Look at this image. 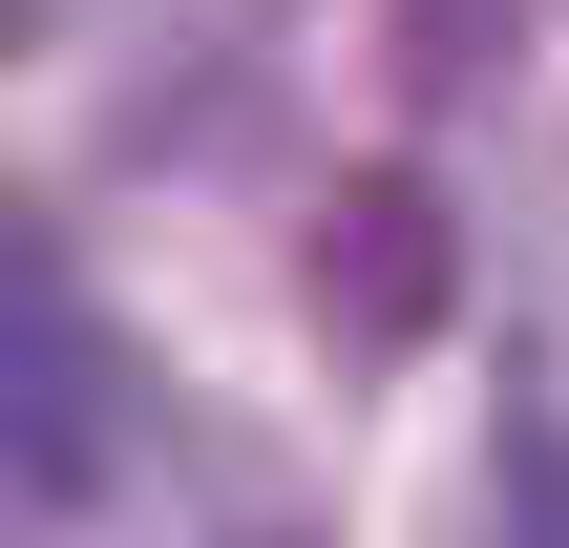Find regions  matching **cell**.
Instances as JSON below:
<instances>
[{
	"label": "cell",
	"mask_w": 569,
	"mask_h": 548,
	"mask_svg": "<svg viewBox=\"0 0 569 548\" xmlns=\"http://www.w3.org/2000/svg\"><path fill=\"white\" fill-rule=\"evenodd\" d=\"M443 296H465L443 190H422V169H338V211H317V338H338V359H422Z\"/></svg>",
	"instance_id": "obj_1"
},
{
	"label": "cell",
	"mask_w": 569,
	"mask_h": 548,
	"mask_svg": "<svg viewBox=\"0 0 569 548\" xmlns=\"http://www.w3.org/2000/svg\"><path fill=\"white\" fill-rule=\"evenodd\" d=\"M21 486H42V507L106 486V338H84L63 275H21Z\"/></svg>",
	"instance_id": "obj_2"
},
{
	"label": "cell",
	"mask_w": 569,
	"mask_h": 548,
	"mask_svg": "<svg viewBox=\"0 0 569 548\" xmlns=\"http://www.w3.org/2000/svg\"><path fill=\"white\" fill-rule=\"evenodd\" d=\"M465 548H569V444L507 401V444H486V486H465Z\"/></svg>",
	"instance_id": "obj_3"
},
{
	"label": "cell",
	"mask_w": 569,
	"mask_h": 548,
	"mask_svg": "<svg viewBox=\"0 0 569 548\" xmlns=\"http://www.w3.org/2000/svg\"><path fill=\"white\" fill-rule=\"evenodd\" d=\"M486 42H507V0H401V84H486Z\"/></svg>",
	"instance_id": "obj_4"
}]
</instances>
